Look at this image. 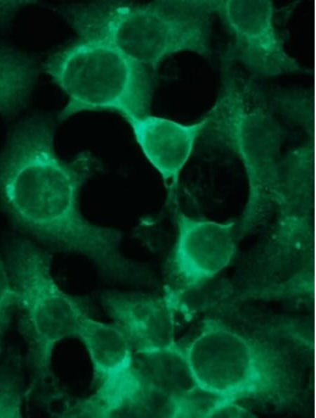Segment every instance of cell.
<instances>
[{"mask_svg": "<svg viewBox=\"0 0 316 418\" xmlns=\"http://www.w3.org/2000/svg\"><path fill=\"white\" fill-rule=\"evenodd\" d=\"M15 305H18L17 292L8 268L0 258V355L3 349L4 338Z\"/></svg>", "mask_w": 316, "mask_h": 418, "instance_id": "2e32d148", "label": "cell"}, {"mask_svg": "<svg viewBox=\"0 0 316 418\" xmlns=\"http://www.w3.org/2000/svg\"><path fill=\"white\" fill-rule=\"evenodd\" d=\"M235 79L225 75L219 96L206 116L211 126L241 159L248 177V201L271 197L278 171L283 130L263 107H251Z\"/></svg>", "mask_w": 316, "mask_h": 418, "instance_id": "8992f818", "label": "cell"}, {"mask_svg": "<svg viewBox=\"0 0 316 418\" xmlns=\"http://www.w3.org/2000/svg\"><path fill=\"white\" fill-rule=\"evenodd\" d=\"M199 388L235 401L242 397H282L287 374L274 354L213 320L183 350Z\"/></svg>", "mask_w": 316, "mask_h": 418, "instance_id": "277c9868", "label": "cell"}, {"mask_svg": "<svg viewBox=\"0 0 316 418\" xmlns=\"http://www.w3.org/2000/svg\"><path fill=\"white\" fill-rule=\"evenodd\" d=\"M39 70L27 53L0 45V114L10 118L22 109L31 95Z\"/></svg>", "mask_w": 316, "mask_h": 418, "instance_id": "5bb4252c", "label": "cell"}, {"mask_svg": "<svg viewBox=\"0 0 316 418\" xmlns=\"http://www.w3.org/2000/svg\"><path fill=\"white\" fill-rule=\"evenodd\" d=\"M126 121L146 158L166 186L173 187L178 183L195 141L207 127L209 120L205 117L198 122L183 125L148 115Z\"/></svg>", "mask_w": 316, "mask_h": 418, "instance_id": "30bf717a", "label": "cell"}, {"mask_svg": "<svg viewBox=\"0 0 316 418\" xmlns=\"http://www.w3.org/2000/svg\"><path fill=\"white\" fill-rule=\"evenodd\" d=\"M213 0L102 1L73 6L65 15L79 38L108 41L145 67L155 69L181 51L211 53Z\"/></svg>", "mask_w": 316, "mask_h": 418, "instance_id": "7a4b0ae2", "label": "cell"}, {"mask_svg": "<svg viewBox=\"0 0 316 418\" xmlns=\"http://www.w3.org/2000/svg\"><path fill=\"white\" fill-rule=\"evenodd\" d=\"M108 314L126 335L133 350L146 353L175 344L176 291L164 297L138 293H111L103 298Z\"/></svg>", "mask_w": 316, "mask_h": 418, "instance_id": "9c48e42d", "label": "cell"}, {"mask_svg": "<svg viewBox=\"0 0 316 418\" xmlns=\"http://www.w3.org/2000/svg\"><path fill=\"white\" fill-rule=\"evenodd\" d=\"M53 136L50 121L40 116L13 129L0 153L1 203L41 240L87 257L107 274L131 276L136 267L119 250L121 232L89 222L79 207L81 189L99 164L86 153L61 160Z\"/></svg>", "mask_w": 316, "mask_h": 418, "instance_id": "6da1fadb", "label": "cell"}, {"mask_svg": "<svg viewBox=\"0 0 316 418\" xmlns=\"http://www.w3.org/2000/svg\"><path fill=\"white\" fill-rule=\"evenodd\" d=\"M133 366L147 388L178 400L197 386L178 346L157 351L133 353Z\"/></svg>", "mask_w": 316, "mask_h": 418, "instance_id": "7c38bea8", "label": "cell"}, {"mask_svg": "<svg viewBox=\"0 0 316 418\" xmlns=\"http://www.w3.org/2000/svg\"><path fill=\"white\" fill-rule=\"evenodd\" d=\"M8 270L24 311L37 373L49 369L56 345L77 336L86 316L83 308L55 281L49 256L27 240L15 242L9 253Z\"/></svg>", "mask_w": 316, "mask_h": 418, "instance_id": "5b68a950", "label": "cell"}, {"mask_svg": "<svg viewBox=\"0 0 316 418\" xmlns=\"http://www.w3.org/2000/svg\"><path fill=\"white\" fill-rule=\"evenodd\" d=\"M145 386L132 367L114 376L100 381L96 393L74 406L65 416L107 417L131 410Z\"/></svg>", "mask_w": 316, "mask_h": 418, "instance_id": "4fadbf2b", "label": "cell"}, {"mask_svg": "<svg viewBox=\"0 0 316 418\" xmlns=\"http://www.w3.org/2000/svg\"><path fill=\"white\" fill-rule=\"evenodd\" d=\"M146 68L108 41L96 38H79L44 65L68 98L60 120L86 110H114L126 120L148 115L152 84Z\"/></svg>", "mask_w": 316, "mask_h": 418, "instance_id": "3957f363", "label": "cell"}, {"mask_svg": "<svg viewBox=\"0 0 316 418\" xmlns=\"http://www.w3.org/2000/svg\"><path fill=\"white\" fill-rule=\"evenodd\" d=\"M275 103L287 118L307 127L313 128L315 106L313 96L308 91H281L274 95Z\"/></svg>", "mask_w": 316, "mask_h": 418, "instance_id": "9a60e30c", "label": "cell"}, {"mask_svg": "<svg viewBox=\"0 0 316 418\" xmlns=\"http://www.w3.org/2000/svg\"><path fill=\"white\" fill-rule=\"evenodd\" d=\"M214 11L232 37L228 58L237 61L260 77L305 71L284 49L274 25L272 1L215 0Z\"/></svg>", "mask_w": 316, "mask_h": 418, "instance_id": "52a82bcc", "label": "cell"}, {"mask_svg": "<svg viewBox=\"0 0 316 418\" xmlns=\"http://www.w3.org/2000/svg\"><path fill=\"white\" fill-rule=\"evenodd\" d=\"M77 337L86 348L100 381L132 367L133 346L117 324L104 323L86 315L81 324Z\"/></svg>", "mask_w": 316, "mask_h": 418, "instance_id": "8fae6325", "label": "cell"}, {"mask_svg": "<svg viewBox=\"0 0 316 418\" xmlns=\"http://www.w3.org/2000/svg\"><path fill=\"white\" fill-rule=\"evenodd\" d=\"M178 235L171 270L184 290L192 289L225 269L236 252L235 223L177 215Z\"/></svg>", "mask_w": 316, "mask_h": 418, "instance_id": "ba28073f", "label": "cell"}]
</instances>
